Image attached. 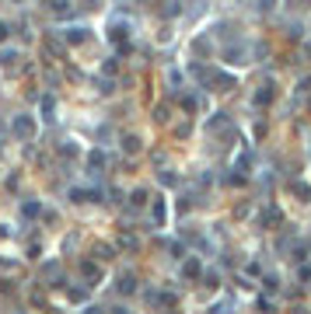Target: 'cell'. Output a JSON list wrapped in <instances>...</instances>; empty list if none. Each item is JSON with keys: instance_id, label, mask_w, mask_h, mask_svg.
I'll return each instance as SVG.
<instances>
[{"instance_id": "3", "label": "cell", "mask_w": 311, "mask_h": 314, "mask_svg": "<svg viewBox=\"0 0 311 314\" xmlns=\"http://www.w3.org/2000/svg\"><path fill=\"white\" fill-rule=\"evenodd\" d=\"M119 290H123V293H133V276H123V283H119Z\"/></svg>"}, {"instance_id": "4", "label": "cell", "mask_w": 311, "mask_h": 314, "mask_svg": "<svg viewBox=\"0 0 311 314\" xmlns=\"http://www.w3.org/2000/svg\"><path fill=\"white\" fill-rule=\"evenodd\" d=\"M199 272V262H185V276H196Z\"/></svg>"}, {"instance_id": "1", "label": "cell", "mask_w": 311, "mask_h": 314, "mask_svg": "<svg viewBox=\"0 0 311 314\" xmlns=\"http://www.w3.org/2000/svg\"><path fill=\"white\" fill-rule=\"evenodd\" d=\"M14 133H18L21 140H32V136H35V119H28V115H18V119H14Z\"/></svg>"}, {"instance_id": "5", "label": "cell", "mask_w": 311, "mask_h": 314, "mask_svg": "<svg viewBox=\"0 0 311 314\" xmlns=\"http://www.w3.org/2000/svg\"><path fill=\"white\" fill-rule=\"evenodd\" d=\"M4 35H7V28H4V25H0V39H4Z\"/></svg>"}, {"instance_id": "2", "label": "cell", "mask_w": 311, "mask_h": 314, "mask_svg": "<svg viewBox=\"0 0 311 314\" xmlns=\"http://www.w3.org/2000/svg\"><path fill=\"white\" fill-rule=\"evenodd\" d=\"M46 11H49V14H67L70 4H67V0H46Z\"/></svg>"}]
</instances>
